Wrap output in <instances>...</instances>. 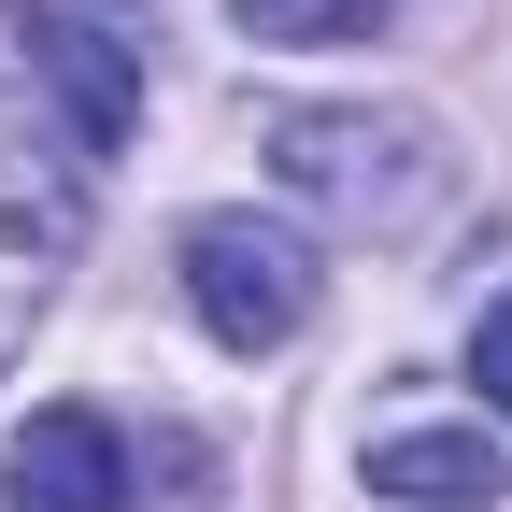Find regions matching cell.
<instances>
[{"instance_id":"cell-1","label":"cell","mask_w":512,"mask_h":512,"mask_svg":"<svg viewBox=\"0 0 512 512\" xmlns=\"http://www.w3.org/2000/svg\"><path fill=\"white\" fill-rule=\"evenodd\" d=\"M185 299H200V328L228 356H271V342L313 328V256L271 214H200V228H185Z\"/></svg>"},{"instance_id":"cell-5","label":"cell","mask_w":512,"mask_h":512,"mask_svg":"<svg viewBox=\"0 0 512 512\" xmlns=\"http://www.w3.org/2000/svg\"><path fill=\"white\" fill-rule=\"evenodd\" d=\"M370 498L484 512V498H512V470H498V441H484V427H399V441H370Z\"/></svg>"},{"instance_id":"cell-7","label":"cell","mask_w":512,"mask_h":512,"mask_svg":"<svg viewBox=\"0 0 512 512\" xmlns=\"http://www.w3.org/2000/svg\"><path fill=\"white\" fill-rule=\"evenodd\" d=\"M470 384H484V399H498V413H512V299L484 313V328H470Z\"/></svg>"},{"instance_id":"cell-6","label":"cell","mask_w":512,"mask_h":512,"mask_svg":"<svg viewBox=\"0 0 512 512\" xmlns=\"http://www.w3.org/2000/svg\"><path fill=\"white\" fill-rule=\"evenodd\" d=\"M228 15H242L256 43H370L399 0H228Z\"/></svg>"},{"instance_id":"cell-2","label":"cell","mask_w":512,"mask_h":512,"mask_svg":"<svg viewBox=\"0 0 512 512\" xmlns=\"http://www.w3.org/2000/svg\"><path fill=\"white\" fill-rule=\"evenodd\" d=\"M271 157L299 200H328V214H413V128H370V114H285L271 128Z\"/></svg>"},{"instance_id":"cell-4","label":"cell","mask_w":512,"mask_h":512,"mask_svg":"<svg viewBox=\"0 0 512 512\" xmlns=\"http://www.w3.org/2000/svg\"><path fill=\"white\" fill-rule=\"evenodd\" d=\"M15 29H29V72L72 100V143L114 157V143H128V114H143V72H128V57H114L86 15H29V0H15Z\"/></svg>"},{"instance_id":"cell-3","label":"cell","mask_w":512,"mask_h":512,"mask_svg":"<svg viewBox=\"0 0 512 512\" xmlns=\"http://www.w3.org/2000/svg\"><path fill=\"white\" fill-rule=\"evenodd\" d=\"M0 512H128V441L100 413H29L0 441Z\"/></svg>"}]
</instances>
